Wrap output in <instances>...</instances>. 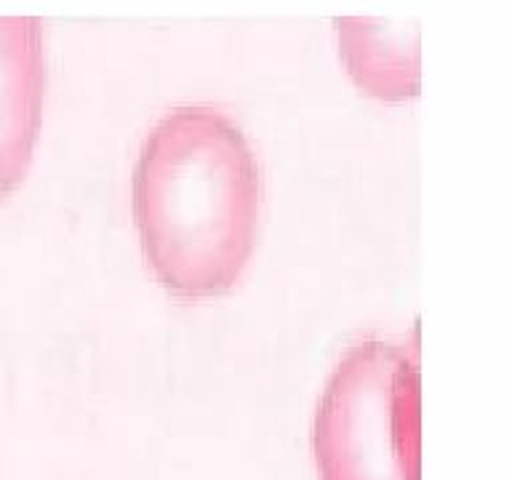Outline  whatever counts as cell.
I'll use <instances>...</instances> for the list:
<instances>
[{"label": "cell", "instance_id": "6da1fadb", "mask_svg": "<svg viewBox=\"0 0 512 480\" xmlns=\"http://www.w3.org/2000/svg\"><path fill=\"white\" fill-rule=\"evenodd\" d=\"M259 206V163L227 112L187 104L150 128L134 171V219L168 294H227L246 270Z\"/></svg>", "mask_w": 512, "mask_h": 480}, {"label": "cell", "instance_id": "7a4b0ae2", "mask_svg": "<svg viewBox=\"0 0 512 480\" xmlns=\"http://www.w3.org/2000/svg\"><path fill=\"white\" fill-rule=\"evenodd\" d=\"M320 480H419V355L366 339L344 352L315 416Z\"/></svg>", "mask_w": 512, "mask_h": 480}, {"label": "cell", "instance_id": "3957f363", "mask_svg": "<svg viewBox=\"0 0 512 480\" xmlns=\"http://www.w3.org/2000/svg\"><path fill=\"white\" fill-rule=\"evenodd\" d=\"M46 59L35 16H0V200L30 168L43 112Z\"/></svg>", "mask_w": 512, "mask_h": 480}, {"label": "cell", "instance_id": "277c9868", "mask_svg": "<svg viewBox=\"0 0 512 480\" xmlns=\"http://www.w3.org/2000/svg\"><path fill=\"white\" fill-rule=\"evenodd\" d=\"M342 62L366 94L406 102L419 94V24L406 19H334Z\"/></svg>", "mask_w": 512, "mask_h": 480}]
</instances>
